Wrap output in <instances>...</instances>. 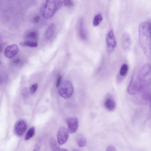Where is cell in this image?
Masks as SVG:
<instances>
[{"mask_svg": "<svg viewBox=\"0 0 151 151\" xmlns=\"http://www.w3.org/2000/svg\"><path fill=\"white\" fill-rule=\"evenodd\" d=\"M103 16L101 14L99 13L96 15L93 19V25L94 27L99 25L103 20Z\"/></svg>", "mask_w": 151, "mask_h": 151, "instance_id": "e0dca14e", "label": "cell"}, {"mask_svg": "<svg viewBox=\"0 0 151 151\" xmlns=\"http://www.w3.org/2000/svg\"><path fill=\"white\" fill-rule=\"evenodd\" d=\"M106 151H116V148L113 146L110 145L108 146L106 148Z\"/></svg>", "mask_w": 151, "mask_h": 151, "instance_id": "4316f807", "label": "cell"}, {"mask_svg": "<svg viewBox=\"0 0 151 151\" xmlns=\"http://www.w3.org/2000/svg\"><path fill=\"white\" fill-rule=\"evenodd\" d=\"M20 61V60L19 59H17L14 61L13 63L15 64H17L19 63Z\"/></svg>", "mask_w": 151, "mask_h": 151, "instance_id": "f1b7e54d", "label": "cell"}, {"mask_svg": "<svg viewBox=\"0 0 151 151\" xmlns=\"http://www.w3.org/2000/svg\"><path fill=\"white\" fill-rule=\"evenodd\" d=\"M26 129V123L24 121L22 120L17 123L15 127L14 131L16 134L20 136L24 133Z\"/></svg>", "mask_w": 151, "mask_h": 151, "instance_id": "8fae6325", "label": "cell"}, {"mask_svg": "<svg viewBox=\"0 0 151 151\" xmlns=\"http://www.w3.org/2000/svg\"><path fill=\"white\" fill-rule=\"evenodd\" d=\"M150 25H151V22H150Z\"/></svg>", "mask_w": 151, "mask_h": 151, "instance_id": "1f68e13d", "label": "cell"}, {"mask_svg": "<svg viewBox=\"0 0 151 151\" xmlns=\"http://www.w3.org/2000/svg\"><path fill=\"white\" fill-rule=\"evenodd\" d=\"M39 148V145L38 144H37L35 146V150H38Z\"/></svg>", "mask_w": 151, "mask_h": 151, "instance_id": "f546056e", "label": "cell"}, {"mask_svg": "<svg viewBox=\"0 0 151 151\" xmlns=\"http://www.w3.org/2000/svg\"><path fill=\"white\" fill-rule=\"evenodd\" d=\"M79 34L81 38L83 39H85L86 38V34L83 28V24L82 22H81L80 26Z\"/></svg>", "mask_w": 151, "mask_h": 151, "instance_id": "44dd1931", "label": "cell"}, {"mask_svg": "<svg viewBox=\"0 0 151 151\" xmlns=\"http://www.w3.org/2000/svg\"><path fill=\"white\" fill-rule=\"evenodd\" d=\"M139 40L145 54L151 55V26L150 22L141 23L139 27Z\"/></svg>", "mask_w": 151, "mask_h": 151, "instance_id": "6da1fadb", "label": "cell"}, {"mask_svg": "<svg viewBox=\"0 0 151 151\" xmlns=\"http://www.w3.org/2000/svg\"><path fill=\"white\" fill-rule=\"evenodd\" d=\"M50 148L52 151H60V148L58 143L53 138H51L50 141Z\"/></svg>", "mask_w": 151, "mask_h": 151, "instance_id": "5bb4252c", "label": "cell"}, {"mask_svg": "<svg viewBox=\"0 0 151 151\" xmlns=\"http://www.w3.org/2000/svg\"><path fill=\"white\" fill-rule=\"evenodd\" d=\"M122 43V47L125 51H127L130 48L131 41L129 36L127 33H125L123 35Z\"/></svg>", "mask_w": 151, "mask_h": 151, "instance_id": "7c38bea8", "label": "cell"}, {"mask_svg": "<svg viewBox=\"0 0 151 151\" xmlns=\"http://www.w3.org/2000/svg\"><path fill=\"white\" fill-rule=\"evenodd\" d=\"M148 100L150 102V110L151 111V95L150 94L149 96Z\"/></svg>", "mask_w": 151, "mask_h": 151, "instance_id": "83f0119b", "label": "cell"}, {"mask_svg": "<svg viewBox=\"0 0 151 151\" xmlns=\"http://www.w3.org/2000/svg\"><path fill=\"white\" fill-rule=\"evenodd\" d=\"M18 50V48L17 45H12L6 48L4 52V55L6 57L11 58L17 54Z\"/></svg>", "mask_w": 151, "mask_h": 151, "instance_id": "ba28073f", "label": "cell"}, {"mask_svg": "<svg viewBox=\"0 0 151 151\" xmlns=\"http://www.w3.org/2000/svg\"><path fill=\"white\" fill-rule=\"evenodd\" d=\"M62 79V76L60 75H59L57 78L56 83V87H58L61 83V81Z\"/></svg>", "mask_w": 151, "mask_h": 151, "instance_id": "d4e9b609", "label": "cell"}, {"mask_svg": "<svg viewBox=\"0 0 151 151\" xmlns=\"http://www.w3.org/2000/svg\"><path fill=\"white\" fill-rule=\"evenodd\" d=\"M68 130L64 127H60L58 129L57 135L58 143L61 145L65 143L68 140Z\"/></svg>", "mask_w": 151, "mask_h": 151, "instance_id": "8992f818", "label": "cell"}, {"mask_svg": "<svg viewBox=\"0 0 151 151\" xmlns=\"http://www.w3.org/2000/svg\"><path fill=\"white\" fill-rule=\"evenodd\" d=\"M35 129L34 127H32L30 128L26 134L25 137L26 140H28L31 138L35 134Z\"/></svg>", "mask_w": 151, "mask_h": 151, "instance_id": "d6986e66", "label": "cell"}, {"mask_svg": "<svg viewBox=\"0 0 151 151\" xmlns=\"http://www.w3.org/2000/svg\"><path fill=\"white\" fill-rule=\"evenodd\" d=\"M57 10L55 0H46L45 3L40 8L41 13L45 19H48L52 17Z\"/></svg>", "mask_w": 151, "mask_h": 151, "instance_id": "7a4b0ae2", "label": "cell"}, {"mask_svg": "<svg viewBox=\"0 0 151 151\" xmlns=\"http://www.w3.org/2000/svg\"><path fill=\"white\" fill-rule=\"evenodd\" d=\"M106 40L108 50L109 52L112 51L116 45V41L112 30L108 33Z\"/></svg>", "mask_w": 151, "mask_h": 151, "instance_id": "30bf717a", "label": "cell"}, {"mask_svg": "<svg viewBox=\"0 0 151 151\" xmlns=\"http://www.w3.org/2000/svg\"><path fill=\"white\" fill-rule=\"evenodd\" d=\"M20 45L22 46H27L32 47H36L38 46L37 42L35 41H26L21 42Z\"/></svg>", "mask_w": 151, "mask_h": 151, "instance_id": "2e32d148", "label": "cell"}, {"mask_svg": "<svg viewBox=\"0 0 151 151\" xmlns=\"http://www.w3.org/2000/svg\"><path fill=\"white\" fill-rule=\"evenodd\" d=\"M67 123L69 132L71 134L76 132L78 126V121L77 118L75 117H69L67 120Z\"/></svg>", "mask_w": 151, "mask_h": 151, "instance_id": "52a82bcc", "label": "cell"}, {"mask_svg": "<svg viewBox=\"0 0 151 151\" xmlns=\"http://www.w3.org/2000/svg\"><path fill=\"white\" fill-rule=\"evenodd\" d=\"M86 137L83 135H80L77 137V142L79 147H83L85 146L86 144Z\"/></svg>", "mask_w": 151, "mask_h": 151, "instance_id": "9a60e30c", "label": "cell"}, {"mask_svg": "<svg viewBox=\"0 0 151 151\" xmlns=\"http://www.w3.org/2000/svg\"><path fill=\"white\" fill-rule=\"evenodd\" d=\"M37 88V84H34L30 88L29 92L31 94L33 95L36 92Z\"/></svg>", "mask_w": 151, "mask_h": 151, "instance_id": "603a6c76", "label": "cell"}, {"mask_svg": "<svg viewBox=\"0 0 151 151\" xmlns=\"http://www.w3.org/2000/svg\"><path fill=\"white\" fill-rule=\"evenodd\" d=\"M128 70V65L126 64H123L121 66L120 71L119 74L121 76L124 77L127 74Z\"/></svg>", "mask_w": 151, "mask_h": 151, "instance_id": "ac0fdd59", "label": "cell"}, {"mask_svg": "<svg viewBox=\"0 0 151 151\" xmlns=\"http://www.w3.org/2000/svg\"><path fill=\"white\" fill-rule=\"evenodd\" d=\"M40 20V16L38 15L35 16L34 17L33 19V21L34 23L36 24L38 23L39 22Z\"/></svg>", "mask_w": 151, "mask_h": 151, "instance_id": "484cf974", "label": "cell"}, {"mask_svg": "<svg viewBox=\"0 0 151 151\" xmlns=\"http://www.w3.org/2000/svg\"><path fill=\"white\" fill-rule=\"evenodd\" d=\"M138 77L143 86L151 83V64L147 63L142 68L138 74Z\"/></svg>", "mask_w": 151, "mask_h": 151, "instance_id": "277c9868", "label": "cell"}, {"mask_svg": "<svg viewBox=\"0 0 151 151\" xmlns=\"http://www.w3.org/2000/svg\"><path fill=\"white\" fill-rule=\"evenodd\" d=\"M38 36V33L35 31H32L28 32L26 35V37L31 39H36Z\"/></svg>", "mask_w": 151, "mask_h": 151, "instance_id": "ffe728a7", "label": "cell"}, {"mask_svg": "<svg viewBox=\"0 0 151 151\" xmlns=\"http://www.w3.org/2000/svg\"><path fill=\"white\" fill-rule=\"evenodd\" d=\"M59 87V93L63 98L65 99L69 98L73 95V88L70 81H64L61 83Z\"/></svg>", "mask_w": 151, "mask_h": 151, "instance_id": "5b68a950", "label": "cell"}, {"mask_svg": "<svg viewBox=\"0 0 151 151\" xmlns=\"http://www.w3.org/2000/svg\"><path fill=\"white\" fill-rule=\"evenodd\" d=\"M66 0H55L57 10L58 9L64 4Z\"/></svg>", "mask_w": 151, "mask_h": 151, "instance_id": "7402d4cb", "label": "cell"}, {"mask_svg": "<svg viewBox=\"0 0 151 151\" xmlns=\"http://www.w3.org/2000/svg\"><path fill=\"white\" fill-rule=\"evenodd\" d=\"M55 32V25L54 24H51L49 26L45 32V38L48 40H52L54 37Z\"/></svg>", "mask_w": 151, "mask_h": 151, "instance_id": "4fadbf2b", "label": "cell"}, {"mask_svg": "<svg viewBox=\"0 0 151 151\" xmlns=\"http://www.w3.org/2000/svg\"><path fill=\"white\" fill-rule=\"evenodd\" d=\"M104 105L105 108L108 111H112L114 110L116 107V103L111 95L107 94L106 97Z\"/></svg>", "mask_w": 151, "mask_h": 151, "instance_id": "9c48e42d", "label": "cell"}, {"mask_svg": "<svg viewBox=\"0 0 151 151\" xmlns=\"http://www.w3.org/2000/svg\"><path fill=\"white\" fill-rule=\"evenodd\" d=\"M60 151H68V150L66 149V148H61L60 149Z\"/></svg>", "mask_w": 151, "mask_h": 151, "instance_id": "4dcf8cb0", "label": "cell"}, {"mask_svg": "<svg viewBox=\"0 0 151 151\" xmlns=\"http://www.w3.org/2000/svg\"><path fill=\"white\" fill-rule=\"evenodd\" d=\"M143 87L140 81L138 75L134 73L130 80L127 91L129 95H134L141 91Z\"/></svg>", "mask_w": 151, "mask_h": 151, "instance_id": "3957f363", "label": "cell"}, {"mask_svg": "<svg viewBox=\"0 0 151 151\" xmlns=\"http://www.w3.org/2000/svg\"><path fill=\"white\" fill-rule=\"evenodd\" d=\"M64 5L67 7H71L73 5V0H66Z\"/></svg>", "mask_w": 151, "mask_h": 151, "instance_id": "cb8c5ba5", "label": "cell"}]
</instances>
